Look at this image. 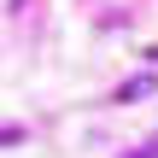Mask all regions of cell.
<instances>
[{
    "mask_svg": "<svg viewBox=\"0 0 158 158\" xmlns=\"http://www.w3.org/2000/svg\"><path fill=\"white\" fill-rule=\"evenodd\" d=\"M152 88H158V76H135V82H123V88H117L111 100H123V106H135V100H147Z\"/></svg>",
    "mask_w": 158,
    "mask_h": 158,
    "instance_id": "1",
    "label": "cell"
},
{
    "mask_svg": "<svg viewBox=\"0 0 158 158\" xmlns=\"http://www.w3.org/2000/svg\"><path fill=\"white\" fill-rule=\"evenodd\" d=\"M18 141H23V129L18 123H0V147H18Z\"/></svg>",
    "mask_w": 158,
    "mask_h": 158,
    "instance_id": "2",
    "label": "cell"
},
{
    "mask_svg": "<svg viewBox=\"0 0 158 158\" xmlns=\"http://www.w3.org/2000/svg\"><path fill=\"white\" fill-rule=\"evenodd\" d=\"M123 158H158V141H147V147H135V152H123Z\"/></svg>",
    "mask_w": 158,
    "mask_h": 158,
    "instance_id": "3",
    "label": "cell"
}]
</instances>
